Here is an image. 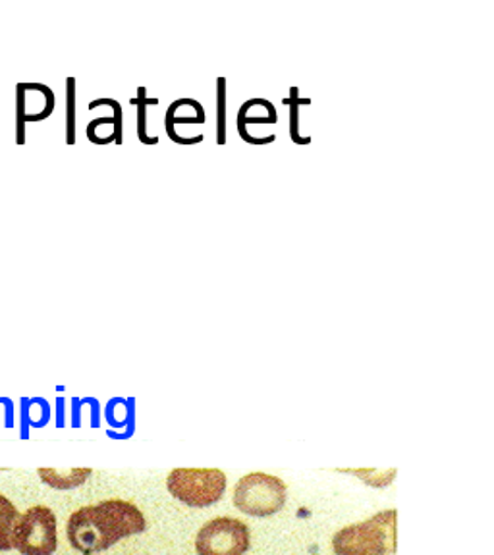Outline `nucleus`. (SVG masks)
<instances>
[{"mask_svg": "<svg viewBox=\"0 0 494 555\" xmlns=\"http://www.w3.org/2000/svg\"><path fill=\"white\" fill-rule=\"evenodd\" d=\"M250 544L252 537L248 525L228 517L208 520L195 538V550L200 555H243Z\"/></svg>", "mask_w": 494, "mask_h": 555, "instance_id": "obj_6", "label": "nucleus"}, {"mask_svg": "<svg viewBox=\"0 0 494 555\" xmlns=\"http://www.w3.org/2000/svg\"><path fill=\"white\" fill-rule=\"evenodd\" d=\"M39 477L43 478L45 485L56 490H69L84 485L91 477V468H39Z\"/></svg>", "mask_w": 494, "mask_h": 555, "instance_id": "obj_8", "label": "nucleus"}, {"mask_svg": "<svg viewBox=\"0 0 494 555\" xmlns=\"http://www.w3.org/2000/svg\"><path fill=\"white\" fill-rule=\"evenodd\" d=\"M143 530L145 517L134 503L109 500L72 513L66 534L72 547L84 555H93Z\"/></svg>", "mask_w": 494, "mask_h": 555, "instance_id": "obj_1", "label": "nucleus"}, {"mask_svg": "<svg viewBox=\"0 0 494 555\" xmlns=\"http://www.w3.org/2000/svg\"><path fill=\"white\" fill-rule=\"evenodd\" d=\"M218 86H220V91H218V113H220V118H218V143L223 145L225 143V104H226V95H225V79H218Z\"/></svg>", "mask_w": 494, "mask_h": 555, "instance_id": "obj_13", "label": "nucleus"}, {"mask_svg": "<svg viewBox=\"0 0 494 555\" xmlns=\"http://www.w3.org/2000/svg\"><path fill=\"white\" fill-rule=\"evenodd\" d=\"M337 555H389L396 550V512L377 513L365 522L350 525L332 538Z\"/></svg>", "mask_w": 494, "mask_h": 555, "instance_id": "obj_2", "label": "nucleus"}, {"mask_svg": "<svg viewBox=\"0 0 494 555\" xmlns=\"http://www.w3.org/2000/svg\"><path fill=\"white\" fill-rule=\"evenodd\" d=\"M54 93L43 83H17L16 87V143H26V124L49 118L54 108Z\"/></svg>", "mask_w": 494, "mask_h": 555, "instance_id": "obj_7", "label": "nucleus"}, {"mask_svg": "<svg viewBox=\"0 0 494 555\" xmlns=\"http://www.w3.org/2000/svg\"><path fill=\"white\" fill-rule=\"evenodd\" d=\"M56 517L45 505L20 515L14 529V547L24 555H52L56 550Z\"/></svg>", "mask_w": 494, "mask_h": 555, "instance_id": "obj_5", "label": "nucleus"}, {"mask_svg": "<svg viewBox=\"0 0 494 555\" xmlns=\"http://www.w3.org/2000/svg\"><path fill=\"white\" fill-rule=\"evenodd\" d=\"M20 512L9 498L0 494V552H9L14 547V529H16Z\"/></svg>", "mask_w": 494, "mask_h": 555, "instance_id": "obj_9", "label": "nucleus"}, {"mask_svg": "<svg viewBox=\"0 0 494 555\" xmlns=\"http://www.w3.org/2000/svg\"><path fill=\"white\" fill-rule=\"evenodd\" d=\"M66 143H76V79H66Z\"/></svg>", "mask_w": 494, "mask_h": 555, "instance_id": "obj_10", "label": "nucleus"}, {"mask_svg": "<svg viewBox=\"0 0 494 555\" xmlns=\"http://www.w3.org/2000/svg\"><path fill=\"white\" fill-rule=\"evenodd\" d=\"M287 503V485L280 478L265 473L243 477L235 490V505L253 517H269Z\"/></svg>", "mask_w": 494, "mask_h": 555, "instance_id": "obj_4", "label": "nucleus"}, {"mask_svg": "<svg viewBox=\"0 0 494 555\" xmlns=\"http://www.w3.org/2000/svg\"><path fill=\"white\" fill-rule=\"evenodd\" d=\"M287 104H292V106H290V138H292V141L297 143V145H307V143H312V138H302V135H300V131H297V128H300V124H297L300 104H309V101H307V99H300V95H297V89L292 87V89H290V99H288Z\"/></svg>", "mask_w": 494, "mask_h": 555, "instance_id": "obj_11", "label": "nucleus"}, {"mask_svg": "<svg viewBox=\"0 0 494 555\" xmlns=\"http://www.w3.org/2000/svg\"><path fill=\"white\" fill-rule=\"evenodd\" d=\"M136 103H139L138 108V135L139 141L141 143H145V145H156L159 143V139L156 138H148V133H145V113H148V104H156L159 101L156 99H148L145 95V89L141 87L138 89V99H136Z\"/></svg>", "mask_w": 494, "mask_h": 555, "instance_id": "obj_12", "label": "nucleus"}, {"mask_svg": "<svg viewBox=\"0 0 494 555\" xmlns=\"http://www.w3.org/2000/svg\"><path fill=\"white\" fill-rule=\"evenodd\" d=\"M166 486L168 492L186 505L207 507L225 494L226 477L218 468H174Z\"/></svg>", "mask_w": 494, "mask_h": 555, "instance_id": "obj_3", "label": "nucleus"}]
</instances>
